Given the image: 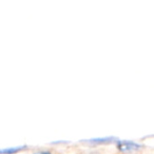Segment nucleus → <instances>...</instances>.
Here are the masks:
<instances>
[{
    "label": "nucleus",
    "instance_id": "7ed1b4c3",
    "mask_svg": "<svg viewBox=\"0 0 154 154\" xmlns=\"http://www.w3.org/2000/svg\"><path fill=\"white\" fill-rule=\"evenodd\" d=\"M115 140L114 137H105V138H93L90 139V140H87V143H112V141Z\"/></svg>",
    "mask_w": 154,
    "mask_h": 154
},
{
    "label": "nucleus",
    "instance_id": "f257e3e1",
    "mask_svg": "<svg viewBox=\"0 0 154 154\" xmlns=\"http://www.w3.org/2000/svg\"><path fill=\"white\" fill-rule=\"evenodd\" d=\"M116 145H117V149L122 152H131L134 150H138L140 148V145L129 140H117Z\"/></svg>",
    "mask_w": 154,
    "mask_h": 154
},
{
    "label": "nucleus",
    "instance_id": "f03ea898",
    "mask_svg": "<svg viewBox=\"0 0 154 154\" xmlns=\"http://www.w3.org/2000/svg\"><path fill=\"white\" fill-rule=\"evenodd\" d=\"M26 148V146H22V147H12L8 148V149H1L0 150V154H14L21 151V150H24Z\"/></svg>",
    "mask_w": 154,
    "mask_h": 154
},
{
    "label": "nucleus",
    "instance_id": "20e7f679",
    "mask_svg": "<svg viewBox=\"0 0 154 154\" xmlns=\"http://www.w3.org/2000/svg\"><path fill=\"white\" fill-rule=\"evenodd\" d=\"M35 154H52V153H50V152H47V151H43V152H38V153H35Z\"/></svg>",
    "mask_w": 154,
    "mask_h": 154
}]
</instances>
